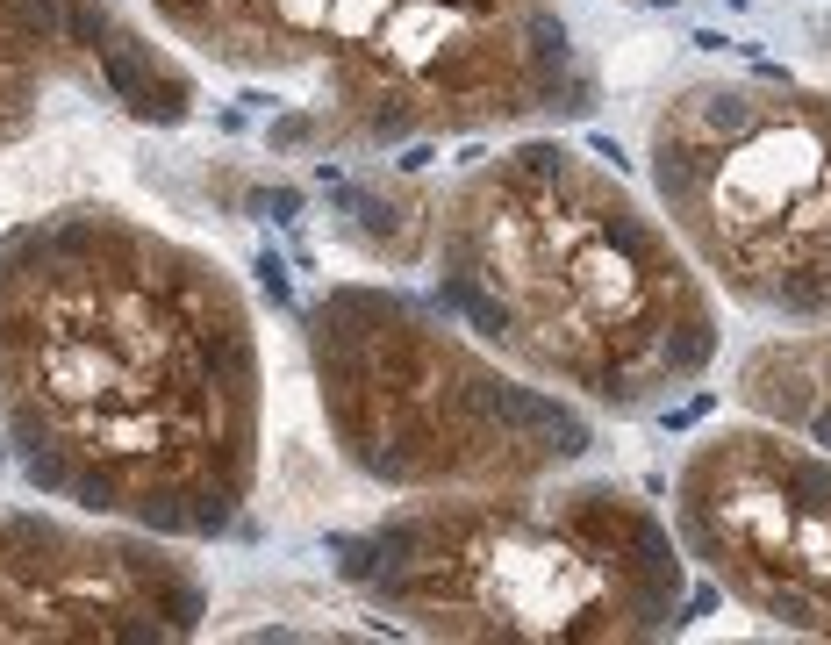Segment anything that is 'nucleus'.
Masks as SVG:
<instances>
[{
	"instance_id": "1",
	"label": "nucleus",
	"mask_w": 831,
	"mask_h": 645,
	"mask_svg": "<svg viewBox=\"0 0 831 645\" xmlns=\"http://www.w3.org/2000/svg\"><path fill=\"white\" fill-rule=\"evenodd\" d=\"M0 438L36 495L223 538L266 466V344L237 273L115 201L0 237Z\"/></svg>"
},
{
	"instance_id": "2",
	"label": "nucleus",
	"mask_w": 831,
	"mask_h": 645,
	"mask_svg": "<svg viewBox=\"0 0 831 645\" xmlns=\"http://www.w3.org/2000/svg\"><path fill=\"white\" fill-rule=\"evenodd\" d=\"M437 301L488 352L609 416L688 395L724 352L717 287L617 172L516 137L437 187Z\"/></svg>"
},
{
	"instance_id": "3",
	"label": "nucleus",
	"mask_w": 831,
	"mask_h": 645,
	"mask_svg": "<svg viewBox=\"0 0 831 645\" xmlns=\"http://www.w3.org/2000/svg\"><path fill=\"white\" fill-rule=\"evenodd\" d=\"M158 22L244 79H301L273 137L395 151L488 129L588 122L602 72L559 0H151ZM681 8V0H631Z\"/></svg>"
},
{
	"instance_id": "4",
	"label": "nucleus",
	"mask_w": 831,
	"mask_h": 645,
	"mask_svg": "<svg viewBox=\"0 0 831 645\" xmlns=\"http://www.w3.org/2000/svg\"><path fill=\"white\" fill-rule=\"evenodd\" d=\"M380 617L452 645H645L688 610V552L617 481L409 495L337 545Z\"/></svg>"
},
{
	"instance_id": "5",
	"label": "nucleus",
	"mask_w": 831,
	"mask_h": 645,
	"mask_svg": "<svg viewBox=\"0 0 831 645\" xmlns=\"http://www.w3.org/2000/svg\"><path fill=\"white\" fill-rule=\"evenodd\" d=\"M301 337L330 445L387 495L552 481L595 452V423L574 395L516 373L416 294L337 280L309 301Z\"/></svg>"
},
{
	"instance_id": "6",
	"label": "nucleus",
	"mask_w": 831,
	"mask_h": 645,
	"mask_svg": "<svg viewBox=\"0 0 831 645\" xmlns=\"http://www.w3.org/2000/svg\"><path fill=\"white\" fill-rule=\"evenodd\" d=\"M660 215L738 309L831 330V94L803 79L703 72L652 108Z\"/></svg>"
},
{
	"instance_id": "7",
	"label": "nucleus",
	"mask_w": 831,
	"mask_h": 645,
	"mask_svg": "<svg viewBox=\"0 0 831 645\" xmlns=\"http://www.w3.org/2000/svg\"><path fill=\"white\" fill-rule=\"evenodd\" d=\"M674 531L738 610L831 638V452L781 423L703 430L674 466Z\"/></svg>"
},
{
	"instance_id": "8",
	"label": "nucleus",
	"mask_w": 831,
	"mask_h": 645,
	"mask_svg": "<svg viewBox=\"0 0 831 645\" xmlns=\"http://www.w3.org/2000/svg\"><path fill=\"white\" fill-rule=\"evenodd\" d=\"M201 617L208 581L180 538L0 509V645H180Z\"/></svg>"
},
{
	"instance_id": "9",
	"label": "nucleus",
	"mask_w": 831,
	"mask_h": 645,
	"mask_svg": "<svg viewBox=\"0 0 831 645\" xmlns=\"http://www.w3.org/2000/svg\"><path fill=\"white\" fill-rule=\"evenodd\" d=\"M194 101V65L122 0H0V151L43 137L72 108L180 129Z\"/></svg>"
},
{
	"instance_id": "10",
	"label": "nucleus",
	"mask_w": 831,
	"mask_h": 645,
	"mask_svg": "<svg viewBox=\"0 0 831 645\" xmlns=\"http://www.w3.org/2000/svg\"><path fill=\"white\" fill-rule=\"evenodd\" d=\"M731 395L746 416L781 423L796 438L831 452V330H789L760 337L731 373Z\"/></svg>"
},
{
	"instance_id": "11",
	"label": "nucleus",
	"mask_w": 831,
	"mask_h": 645,
	"mask_svg": "<svg viewBox=\"0 0 831 645\" xmlns=\"http://www.w3.org/2000/svg\"><path fill=\"white\" fill-rule=\"evenodd\" d=\"M344 237L366 258L387 266H423L430 258V230H437V187L416 180H373V187H344Z\"/></svg>"
},
{
	"instance_id": "12",
	"label": "nucleus",
	"mask_w": 831,
	"mask_h": 645,
	"mask_svg": "<svg viewBox=\"0 0 831 645\" xmlns=\"http://www.w3.org/2000/svg\"><path fill=\"white\" fill-rule=\"evenodd\" d=\"M824 58H831V22H824Z\"/></svg>"
}]
</instances>
